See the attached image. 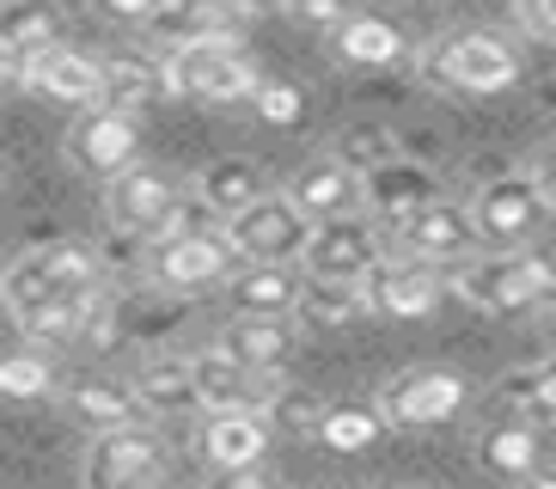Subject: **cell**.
<instances>
[{
    "label": "cell",
    "mask_w": 556,
    "mask_h": 489,
    "mask_svg": "<svg viewBox=\"0 0 556 489\" xmlns=\"http://www.w3.org/2000/svg\"><path fill=\"white\" fill-rule=\"evenodd\" d=\"M453 293L465 306L490 312V318H520L556 300V258L544 251H483V258L458 263Z\"/></svg>",
    "instance_id": "1"
},
{
    "label": "cell",
    "mask_w": 556,
    "mask_h": 489,
    "mask_svg": "<svg viewBox=\"0 0 556 489\" xmlns=\"http://www.w3.org/2000/svg\"><path fill=\"white\" fill-rule=\"evenodd\" d=\"M160 74L172 98H197V104H251L263 86L257 62L245 55L239 37H202V43L165 49Z\"/></svg>",
    "instance_id": "2"
},
{
    "label": "cell",
    "mask_w": 556,
    "mask_h": 489,
    "mask_svg": "<svg viewBox=\"0 0 556 489\" xmlns=\"http://www.w3.org/2000/svg\"><path fill=\"white\" fill-rule=\"evenodd\" d=\"M312 227H318V221H312L288 190H263L251 209L220 221V233H227V244L239 251V263H300L306 244H312Z\"/></svg>",
    "instance_id": "3"
},
{
    "label": "cell",
    "mask_w": 556,
    "mask_h": 489,
    "mask_svg": "<svg viewBox=\"0 0 556 489\" xmlns=\"http://www.w3.org/2000/svg\"><path fill=\"white\" fill-rule=\"evenodd\" d=\"M141 269L160 293H202V288H227V276L239 269V251L227 244V233L178 227L148 244Z\"/></svg>",
    "instance_id": "4"
},
{
    "label": "cell",
    "mask_w": 556,
    "mask_h": 489,
    "mask_svg": "<svg viewBox=\"0 0 556 489\" xmlns=\"http://www.w3.org/2000/svg\"><path fill=\"white\" fill-rule=\"evenodd\" d=\"M99 288V258L74 239L37 244L7 269V312L31 306V300H92Z\"/></svg>",
    "instance_id": "5"
},
{
    "label": "cell",
    "mask_w": 556,
    "mask_h": 489,
    "mask_svg": "<svg viewBox=\"0 0 556 489\" xmlns=\"http://www.w3.org/2000/svg\"><path fill=\"white\" fill-rule=\"evenodd\" d=\"M428 80L453 86V92H507L520 80V55L495 32H453L422 55Z\"/></svg>",
    "instance_id": "6"
},
{
    "label": "cell",
    "mask_w": 556,
    "mask_h": 489,
    "mask_svg": "<svg viewBox=\"0 0 556 489\" xmlns=\"http://www.w3.org/2000/svg\"><path fill=\"white\" fill-rule=\"evenodd\" d=\"M104 209H111L116 233H129V239H141V244H153V239L184 227V190H178L172 172H160V165H129L123 178H111Z\"/></svg>",
    "instance_id": "7"
},
{
    "label": "cell",
    "mask_w": 556,
    "mask_h": 489,
    "mask_svg": "<svg viewBox=\"0 0 556 489\" xmlns=\"http://www.w3.org/2000/svg\"><path fill=\"white\" fill-rule=\"evenodd\" d=\"M361 293H367V312H379V318H428V312L453 293V276H446V263L409 258V251H386V258L367 269Z\"/></svg>",
    "instance_id": "8"
},
{
    "label": "cell",
    "mask_w": 556,
    "mask_h": 489,
    "mask_svg": "<svg viewBox=\"0 0 556 489\" xmlns=\"http://www.w3.org/2000/svg\"><path fill=\"white\" fill-rule=\"evenodd\" d=\"M141 153V116L135 111H116V104H86L80 116H74V129H67V160L80 165V172H92V178H123L129 165Z\"/></svg>",
    "instance_id": "9"
},
{
    "label": "cell",
    "mask_w": 556,
    "mask_h": 489,
    "mask_svg": "<svg viewBox=\"0 0 556 489\" xmlns=\"http://www.w3.org/2000/svg\"><path fill=\"white\" fill-rule=\"evenodd\" d=\"M386 258V239H379V221L367 209L361 214H337V221H318L312 244L300 269L318 281H367V269Z\"/></svg>",
    "instance_id": "10"
},
{
    "label": "cell",
    "mask_w": 556,
    "mask_h": 489,
    "mask_svg": "<svg viewBox=\"0 0 556 489\" xmlns=\"http://www.w3.org/2000/svg\"><path fill=\"white\" fill-rule=\"evenodd\" d=\"M165 465V440L160 428H111V435H92L86 447V465H80V484L86 489H148Z\"/></svg>",
    "instance_id": "11"
},
{
    "label": "cell",
    "mask_w": 556,
    "mask_h": 489,
    "mask_svg": "<svg viewBox=\"0 0 556 489\" xmlns=\"http://www.w3.org/2000/svg\"><path fill=\"white\" fill-rule=\"evenodd\" d=\"M397 251H409V258H428V263H446V269H458V263L483 258L490 244H483V227H477V214L465 209V202H428L422 214H409L404 227L392 233Z\"/></svg>",
    "instance_id": "12"
},
{
    "label": "cell",
    "mask_w": 556,
    "mask_h": 489,
    "mask_svg": "<svg viewBox=\"0 0 556 489\" xmlns=\"http://www.w3.org/2000/svg\"><path fill=\"white\" fill-rule=\"evenodd\" d=\"M465 398H471L465 374H453V367H409V374H397L379 391V410L392 416V428H441L465 410Z\"/></svg>",
    "instance_id": "13"
},
{
    "label": "cell",
    "mask_w": 556,
    "mask_h": 489,
    "mask_svg": "<svg viewBox=\"0 0 556 489\" xmlns=\"http://www.w3.org/2000/svg\"><path fill=\"white\" fill-rule=\"evenodd\" d=\"M471 214H477V227H483V244H490V251H514V244H526L532 233H539V221L551 214V202H544L539 178L514 172V178L483 184Z\"/></svg>",
    "instance_id": "14"
},
{
    "label": "cell",
    "mask_w": 556,
    "mask_h": 489,
    "mask_svg": "<svg viewBox=\"0 0 556 489\" xmlns=\"http://www.w3.org/2000/svg\"><path fill=\"white\" fill-rule=\"evenodd\" d=\"M288 196H294L312 221H337V214L367 209V178H361L343 153H318V160H306L288 178Z\"/></svg>",
    "instance_id": "15"
},
{
    "label": "cell",
    "mask_w": 556,
    "mask_h": 489,
    "mask_svg": "<svg viewBox=\"0 0 556 489\" xmlns=\"http://www.w3.org/2000/svg\"><path fill=\"white\" fill-rule=\"evenodd\" d=\"M269 410H208V423L197 428V453L208 459V472H239V465H263L269 453Z\"/></svg>",
    "instance_id": "16"
},
{
    "label": "cell",
    "mask_w": 556,
    "mask_h": 489,
    "mask_svg": "<svg viewBox=\"0 0 556 489\" xmlns=\"http://www.w3.org/2000/svg\"><path fill=\"white\" fill-rule=\"evenodd\" d=\"M18 86H31V92L55 98V104H104V55H86V49H43L25 74H18Z\"/></svg>",
    "instance_id": "17"
},
{
    "label": "cell",
    "mask_w": 556,
    "mask_h": 489,
    "mask_svg": "<svg viewBox=\"0 0 556 489\" xmlns=\"http://www.w3.org/2000/svg\"><path fill=\"white\" fill-rule=\"evenodd\" d=\"M251 13H239L232 0H165L160 13L141 25L153 37V49H184V43H202V37H239Z\"/></svg>",
    "instance_id": "18"
},
{
    "label": "cell",
    "mask_w": 556,
    "mask_h": 489,
    "mask_svg": "<svg viewBox=\"0 0 556 489\" xmlns=\"http://www.w3.org/2000/svg\"><path fill=\"white\" fill-rule=\"evenodd\" d=\"M428 202H441V184L428 178L409 153L392 165H379V172H367V214H374L386 233H397L409 214H422Z\"/></svg>",
    "instance_id": "19"
},
{
    "label": "cell",
    "mask_w": 556,
    "mask_h": 489,
    "mask_svg": "<svg viewBox=\"0 0 556 489\" xmlns=\"http://www.w3.org/2000/svg\"><path fill=\"white\" fill-rule=\"evenodd\" d=\"M306 276L294 263H239L227 276V300L232 312H257V318H294Z\"/></svg>",
    "instance_id": "20"
},
{
    "label": "cell",
    "mask_w": 556,
    "mask_h": 489,
    "mask_svg": "<svg viewBox=\"0 0 556 489\" xmlns=\"http://www.w3.org/2000/svg\"><path fill=\"white\" fill-rule=\"evenodd\" d=\"M220 349H232V355L245 361V367H257V374H281L288 361H294L300 349V318H257V312H232L227 330H220Z\"/></svg>",
    "instance_id": "21"
},
{
    "label": "cell",
    "mask_w": 556,
    "mask_h": 489,
    "mask_svg": "<svg viewBox=\"0 0 556 489\" xmlns=\"http://www.w3.org/2000/svg\"><path fill=\"white\" fill-rule=\"evenodd\" d=\"M190 367H197V391H202V410H257L269 391H263V379L269 374H257V367H245V361L232 355V349H197L190 355Z\"/></svg>",
    "instance_id": "22"
},
{
    "label": "cell",
    "mask_w": 556,
    "mask_h": 489,
    "mask_svg": "<svg viewBox=\"0 0 556 489\" xmlns=\"http://www.w3.org/2000/svg\"><path fill=\"white\" fill-rule=\"evenodd\" d=\"M135 398L148 416H184V410H202V391H197V367L190 355H160L135 374Z\"/></svg>",
    "instance_id": "23"
},
{
    "label": "cell",
    "mask_w": 556,
    "mask_h": 489,
    "mask_svg": "<svg viewBox=\"0 0 556 489\" xmlns=\"http://www.w3.org/2000/svg\"><path fill=\"white\" fill-rule=\"evenodd\" d=\"M330 49H337L349 67H397L409 55L404 32H397L392 18H379V13H355L343 32H330Z\"/></svg>",
    "instance_id": "24"
},
{
    "label": "cell",
    "mask_w": 556,
    "mask_h": 489,
    "mask_svg": "<svg viewBox=\"0 0 556 489\" xmlns=\"http://www.w3.org/2000/svg\"><path fill=\"white\" fill-rule=\"evenodd\" d=\"M477 459H483V472L507 477V484H526V477L539 472V428H532V416H514V423L483 428Z\"/></svg>",
    "instance_id": "25"
},
{
    "label": "cell",
    "mask_w": 556,
    "mask_h": 489,
    "mask_svg": "<svg viewBox=\"0 0 556 489\" xmlns=\"http://www.w3.org/2000/svg\"><path fill=\"white\" fill-rule=\"evenodd\" d=\"M263 190H269V184H263V172L251 160H214V165L197 172V202L208 214H220V221L239 214V209H251Z\"/></svg>",
    "instance_id": "26"
},
{
    "label": "cell",
    "mask_w": 556,
    "mask_h": 489,
    "mask_svg": "<svg viewBox=\"0 0 556 489\" xmlns=\"http://www.w3.org/2000/svg\"><path fill=\"white\" fill-rule=\"evenodd\" d=\"M67 410L92 435H111V428H129L141 416V398H135V386H116V379H80L67 391Z\"/></svg>",
    "instance_id": "27"
},
{
    "label": "cell",
    "mask_w": 556,
    "mask_h": 489,
    "mask_svg": "<svg viewBox=\"0 0 556 489\" xmlns=\"http://www.w3.org/2000/svg\"><path fill=\"white\" fill-rule=\"evenodd\" d=\"M361 312H367V293H361V281H318L306 276V293H300V330H343L355 325Z\"/></svg>",
    "instance_id": "28"
},
{
    "label": "cell",
    "mask_w": 556,
    "mask_h": 489,
    "mask_svg": "<svg viewBox=\"0 0 556 489\" xmlns=\"http://www.w3.org/2000/svg\"><path fill=\"white\" fill-rule=\"evenodd\" d=\"M99 306V300H31V306L13 312V325L25 342H37V349H62V342H74L86 330V312Z\"/></svg>",
    "instance_id": "29"
},
{
    "label": "cell",
    "mask_w": 556,
    "mask_h": 489,
    "mask_svg": "<svg viewBox=\"0 0 556 489\" xmlns=\"http://www.w3.org/2000/svg\"><path fill=\"white\" fill-rule=\"evenodd\" d=\"M495 404H507L514 416H532V423H556V355L532 361V367H514L495 386Z\"/></svg>",
    "instance_id": "30"
},
{
    "label": "cell",
    "mask_w": 556,
    "mask_h": 489,
    "mask_svg": "<svg viewBox=\"0 0 556 489\" xmlns=\"http://www.w3.org/2000/svg\"><path fill=\"white\" fill-rule=\"evenodd\" d=\"M392 428V416L374 404H325V423H318V440L330 453H367L379 447V435Z\"/></svg>",
    "instance_id": "31"
},
{
    "label": "cell",
    "mask_w": 556,
    "mask_h": 489,
    "mask_svg": "<svg viewBox=\"0 0 556 489\" xmlns=\"http://www.w3.org/2000/svg\"><path fill=\"white\" fill-rule=\"evenodd\" d=\"M62 37H55V13L50 7H13V18H7V43H0V62H7V74H25V67L43 55V49H55Z\"/></svg>",
    "instance_id": "32"
},
{
    "label": "cell",
    "mask_w": 556,
    "mask_h": 489,
    "mask_svg": "<svg viewBox=\"0 0 556 489\" xmlns=\"http://www.w3.org/2000/svg\"><path fill=\"white\" fill-rule=\"evenodd\" d=\"M160 86H165V74L153 62H135V55H104V104L141 116V104H148Z\"/></svg>",
    "instance_id": "33"
},
{
    "label": "cell",
    "mask_w": 556,
    "mask_h": 489,
    "mask_svg": "<svg viewBox=\"0 0 556 489\" xmlns=\"http://www.w3.org/2000/svg\"><path fill=\"white\" fill-rule=\"evenodd\" d=\"M0 391H7L13 404H31V398H50V391H55V367H50V355H43L37 342H25V349H13V355L0 361Z\"/></svg>",
    "instance_id": "34"
},
{
    "label": "cell",
    "mask_w": 556,
    "mask_h": 489,
    "mask_svg": "<svg viewBox=\"0 0 556 489\" xmlns=\"http://www.w3.org/2000/svg\"><path fill=\"white\" fill-rule=\"evenodd\" d=\"M337 153L355 165L361 178H367V172H379V165L404 160V153H397V135H392V129H379V123H349V129L337 135Z\"/></svg>",
    "instance_id": "35"
},
{
    "label": "cell",
    "mask_w": 556,
    "mask_h": 489,
    "mask_svg": "<svg viewBox=\"0 0 556 489\" xmlns=\"http://www.w3.org/2000/svg\"><path fill=\"white\" fill-rule=\"evenodd\" d=\"M251 111H257V123H269V129H300L306 123V92L288 80H263L257 98H251Z\"/></svg>",
    "instance_id": "36"
},
{
    "label": "cell",
    "mask_w": 556,
    "mask_h": 489,
    "mask_svg": "<svg viewBox=\"0 0 556 489\" xmlns=\"http://www.w3.org/2000/svg\"><path fill=\"white\" fill-rule=\"evenodd\" d=\"M269 423L288 428V435H318V423H325V404L312 398V391H269Z\"/></svg>",
    "instance_id": "37"
},
{
    "label": "cell",
    "mask_w": 556,
    "mask_h": 489,
    "mask_svg": "<svg viewBox=\"0 0 556 489\" xmlns=\"http://www.w3.org/2000/svg\"><path fill=\"white\" fill-rule=\"evenodd\" d=\"M281 13L300 18L306 32H343L349 18L361 13V0H281Z\"/></svg>",
    "instance_id": "38"
},
{
    "label": "cell",
    "mask_w": 556,
    "mask_h": 489,
    "mask_svg": "<svg viewBox=\"0 0 556 489\" xmlns=\"http://www.w3.org/2000/svg\"><path fill=\"white\" fill-rule=\"evenodd\" d=\"M202 489H281V484L263 472V465H239V472H208Z\"/></svg>",
    "instance_id": "39"
},
{
    "label": "cell",
    "mask_w": 556,
    "mask_h": 489,
    "mask_svg": "<svg viewBox=\"0 0 556 489\" xmlns=\"http://www.w3.org/2000/svg\"><path fill=\"white\" fill-rule=\"evenodd\" d=\"M92 7H99L104 18H116V25H148L165 0H92Z\"/></svg>",
    "instance_id": "40"
},
{
    "label": "cell",
    "mask_w": 556,
    "mask_h": 489,
    "mask_svg": "<svg viewBox=\"0 0 556 489\" xmlns=\"http://www.w3.org/2000/svg\"><path fill=\"white\" fill-rule=\"evenodd\" d=\"M520 13H532L539 18V32L556 37V0H520Z\"/></svg>",
    "instance_id": "41"
},
{
    "label": "cell",
    "mask_w": 556,
    "mask_h": 489,
    "mask_svg": "<svg viewBox=\"0 0 556 489\" xmlns=\"http://www.w3.org/2000/svg\"><path fill=\"white\" fill-rule=\"evenodd\" d=\"M532 178H539V190H544V202H551V214H556V153L551 160L539 165V172H532Z\"/></svg>",
    "instance_id": "42"
},
{
    "label": "cell",
    "mask_w": 556,
    "mask_h": 489,
    "mask_svg": "<svg viewBox=\"0 0 556 489\" xmlns=\"http://www.w3.org/2000/svg\"><path fill=\"white\" fill-rule=\"evenodd\" d=\"M239 13H281V0H232Z\"/></svg>",
    "instance_id": "43"
},
{
    "label": "cell",
    "mask_w": 556,
    "mask_h": 489,
    "mask_svg": "<svg viewBox=\"0 0 556 489\" xmlns=\"http://www.w3.org/2000/svg\"><path fill=\"white\" fill-rule=\"evenodd\" d=\"M526 489H556V472H532V477H526Z\"/></svg>",
    "instance_id": "44"
},
{
    "label": "cell",
    "mask_w": 556,
    "mask_h": 489,
    "mask_svg": "<svg viewBox=\"0 0 556 489\" xmlns=\"http://www.w3.org/2000/svg\"><path fill=\"white\" fill-rule=\"evenodd\" d=\"M404 7H416V13H434V7H453V0H404Z\"/></svg>",
    "instance_id": "45"
},
{
    "label": "cell",
    "mask_w": 556,
    "mask_h": 489,
    "mask_svg": "<svg viewBox=\"0 0 556 489\" xmlns=\"http://www.w3.org/2000/svg\"><path fill=\"white\" fill-rule=\"evenodd\" d=\"M539 98H544V104H551V111H556V74H551V80H544V92H539Z\"/></svg>",
    "instance_id": "46"
},
{
    "label": "cell",
    "mask_w": 556,
    "mask_h": 489,
    "mask_svg": "<svg viewBox=\"0 0 556 489\" xmlns=\"http://www.w3.org/2000/svg\"><path fill=\"white\" fill-rule=\"evenodd\" d=\"M379 489H416V484H379Z\"/></svg>",
    "instance_id": "47"
}]
</instances>
